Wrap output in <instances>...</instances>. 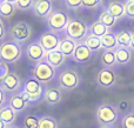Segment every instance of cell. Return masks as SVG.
<instances>
[{"label":"cell","mask_w":134,"mask_h":128,"mask_svg":"<svg viewBox=\"0 0 134 128\" xmlns=\"http://www.w3.org/2000/svg\"><path fill=\"white\" fill-rule=\"evenodd\" d=\"M122 128H134V112H130L126 115H124L121 121Z\"/></svg>","instance_id":"32"},{"label":"cell","mask_w":134,"mask_h":128,"mask_svg":"<svg viewBox=\"0 0 134 128\" xmlns=\"http://www.w3.org/2000/svg\"><path fill=\"white\" fill-rule=\"evenodd\" d=\"M63 38L60 37V33L58 32H52V31H46L39 37L38 41L41 45V47L47 52H52L59 49V45H60Z\"/></svg>","instance_id":"9"},{"label":"cell","mask_w":134,"mask_h":128,"mask_svg":"<svg viewBox=\"0 0 134 128\" xmlns=\"http://www.w3.org/2000/svg\"><path fill=\"white\" fill-rule=\"evenodd\" d=\"M93 56V52L88 48L85 45V42H79L76 45V48L74 51L73 55H72V59L73 61L78 63H86L88 61H91Z\"/></svg>","instance_id":"14"},{"label":"cell","mask_w":134,"mask_h":128,"mask_svg":"<svg viewBox=\"0 0 134 128\" xmlns=\"http://www.w3.org/2000/svg\"><path fill=\"white\" fill-rule=\"evenodd\" d=\"M85 45L91 49L92 52H98L100 49H102V46H101V38H98L95 35H92V34H88L87 38L85 39Z\"/></svg>","instance_id":"27"},{"label":"cell","mask_w":134,"mask_h":128,"mask_svg":"<svg viewBox=\"0 0 134 128\" xmlns=\"http://www.w3.org/2000/svg\"><path fill=\"white\" fill-rule=\"evenodd\" d=\"M63 99V91L60 87H47L45 88L44 100L48 105H57Z\"/></svg>","instance_id":"16"},{"label":"cell","mask_w":134,"mask_h":128,"mask_svg":"<svg viewBox=\"0 0 134 128\" xmlns=\"http://www.w3.org/2000/svg\"><path fill=\"white\" fill-rule=\"evenodd\" d=\"M7 102V93L4 91V88L0 85V108L4 107Z\"/></svg>","instance_id":"38"},{"label":"cell","mask_w":134,"mask_h":128,"mask_svg":"<svg viewBox=\"0 0 134 128\" xmlns=\"http://www.w3.org/2000/svg\"><path fill=\"white\" fill-rule=\"evenodd\" d=\"M66 7L71 11H75L82 7V0H64Z\"/></svg>","instance_id":"33"},{"label":"cell","mask_w":134,"mask_h":128,"mask_svg":"<svg viewBox=\"0 0 134 128\" xmlns=\"http://www.w3.org/2000/svg\"><path fill=\"white\" fill-rule=\"evenodd\" d=\"M25 128H39V117L35 115H27L24 121Z\"/></svg>","instance_id":"31"},{"label":"cell","mask_w":134,"mask_h":128,"mask_svg":"<svg viewBox=\"0 0 134 128\" xmlns=\"http://www.w3.org/2000/svg\"><path fill=\"white\" fill-rule=\"evenodd\" d=\"M76 45H78V42H75L74 40L69 39L66 35H64L63 40H61L60 45H59V51H60L66 58H72V55H73L74 51H75V48H76Z\"/></svg>","instance_id":"18"},{"label":"cell","mask_w":134,"mask_h":128,"mask_svg":"<svg viewBox=\"0 0 134 128\" xmlns=\"http://www.w3.org/2000/svg\"><path fill=\"white\" fill-rule=\"evenodd\" d=\"M7 127H8V126H7L4 121H1V120H0V128H7Z\"/></svg>","instance_id":"40"},{"label":"cell","mask_w":134,"mask_h":128,"mask_svg":"<svg viewBox=\"0 0 134 128\" xmlns=\"http://www.w3.org/2000/svg\"><path fill=\"white\" fill-rule=\"evenodd\" d=\"M6 1L12 2V4H16V1H18V0H6Z\"/></svg>","instance_id":"42"},{"label":"cell","mask_w":134,"mask_h":128,"mask_svg":"<svg viewBox=\"0 0 134 128\" xmlns=\"http://www.w3.org/2000/svg\"><path fill=\"white\" fill-rule=\"evenodd\" d=\"M133 33L131 31L124 30L120 31L119 33H116V41H118V46L121 47H130L131 40H132Z\"/></svg>","instance_id":"26"},{"label":"cell","mask_w":134,"mask_h":128,"mask_svg":"<svg viewBox=\"0 0 134 128\" xmlns=\"http://www.w3.org/2000/svg\"><path fill=\"white\" fill-rule=\"evenodd\" d=\"M107 11H108L116 20L124 18V16L126 15L125 4L121 1H118V0H113V1L109 2L108 7H107Z\"/></svg>","instance_id":"21"},{"label":"cell","mask_w":134,"mask_h":128,"mask_svg":"<svg viewBox=\"0 0 134 128\" xmlns=\"http://www.w3.org/2000/svg\"><path fill=\"white\" fill-rule=\"evenodd\" d=\"M108 32H109V28H107L100 20L94 21V22H92V25H90V34L95 35L98 38H102Z\"/></svg>","instance_id":"24"},{"label":"cell","mask_w":134,"mask_h":128,"mask_svg":"<svg viewBox=\"0 0 134 128\" xmlns=\"http://www.w3.org/2000/svg\"><path fill=\"white\" fill-rule=\"evenodd\" d=\"M35 5V0H18L15 4L16 9H20V11H30L33 9Z\"/></svg>","instance_id":"30"},{"label":"cell","mask_w":134,"mask_h":128,"mask_svg":"<svg viewBox=\"0 0 134 128\" xmlns=\"http://www.w3.org/2000/svg\"><path fill=\"white\" fill-rule=\"evenodd\" d=\"M99 128H113V126H100Z\"/></svg>","instance_id":"43"},{"label":"cell","mask_w":134,"mask_h":128,"mask_svg":"<svg viewBox=\"0 0 134 128\" xmlns=\"http://www.w3.org/2000/svg\"><path fill=\"white\" fill-rule=\"evenodd\" d=\"M125 11L126 16L134 19V0H125Z\"/></svg>","instance_id":"34"},{"label":"cell","mask_w":134,"mask_h":128,"mask_svg":"<svg viewBox=\"0 0 134 128\" xmlns=\"http://www.w3.org/2000/svg\"><path fill=\"white\" fill-rule=\"evenodd\" d=\"M16 12V6L15 4H12V2H8L6 0L0 4V18L4 19H8L11 16H13Z\"/></svg>","instance_id":"23"},{"label":"cell","mask_w":134,"mask_h":128,"mask_svg":"<svg viewBox=\"0 0 134 128\" xmlns=\"http://www.w3.org/2000/svg\"><path fill=\"white\" fill-rule=\"evenodd\" d=\"M55 68L52 67L46 60H41L32 68V77L37 79L41 85L49 84L55 78Z\"/></svg>","instance_id":"4"},{"label":"cell","mask_w":134,"mask_h":128,"mask_svg":"<svg viewBox=\"0 0 134 128\" xmlns=\"http://www.w3.org/2000/svg\"><path fill=\"white\" fill-rule=\"evenodd\" d=\"M46 21H47L48 31L63 33V32H65L67 25H68L69 21H71V18L68 16V14H67L66 12L57 9V11L52 12V14L47 18Z\"/></svg>","instance_id":"6"},{"label":"cell","mask_w":134,"mask_h":128,"mask_svg":"<svg viewBox=\"0 0 134 128\" xmlns=\"http://www.w3.org/2000/svg\"><path fill=\"white\" fill-rule=\"evenodd\" d=\"M58 121L55 118L49 117V115H44L39 117V128H58Z\"/></svg>","instance_id":"28"},{"label":"cell","mask_w":134,"mask_h":128,"mask_svg":"<svg viewBox=\"0 0 134 128\" xmlns=\"http://www.w3.org/2000/svg\"><path fill=\"white\" fill-rule=\"evenodd\" d=\"M7 103H8V106L14 110V112L16 113V114H19V113H23L24 110L26 109V107L28 106V102L23 98V96H21L20 92H18V93H15V94H12V95H9Z\"/></svg>","instance_id":"15"},{"label":"cell","mask_w":134,"mask_h":128,"mask_svg":"<svg viewBox=\"0 0 134 128\" xmlns=\"http://www.w3.org/2000/svg\"><path fill=\"white\" fill-rule=\"evenodd\" d=\"M23 46L14 40H6L0 45V61L6 63H14L21 58Z\"/></svg>","instance_id":"2"},{"label":"cell","mask_w":134,"mask_h":128,"mask_svg":"<svg viewBox=\"0 0 134 128\" xmlns=\"http://www.w3.org/2000/svg\"><path fill=\"white\" fill-rule=\"evenodd\" d=\"M26 58L31 63L37 65L46 58V51L41 47L39 41H32L26 46Z\"/></svg>","instance_id":"11"},{"label":"cell","mask_w":134,"mask_h":128,"mask_svg":"<svg viewBox=\"0 0 134 128\" xmlns=\"http://www.w3.org/2000/svg\"><path fill=\"white\" fill-rule=\"evenodd\" d=\"M100 62L104 67H113L116 63V58H115V52L114 51H104L100 58Z\"/></svg>","instance_id":"25"},{"label":"cell","mask_w":134,"mask_h":128,"mask_svg":"<svg viewBox=\"0 0 134 128\" xmlns=\"http://www.w3.org/2000/svg\"><path fill=\"white\" fill-rule=\"evenodd\" d=\"M7 128H20V127H18L16 125H11V126H8Z\"/></svg>","instance_id":"41"},{"label":"cell","mask_w":134,"mask_h":128,"mask_svg":"<svg viewBox=\"0 0 134 128\" xmlns=\"http://www.w3.org/2000/svg\"><path fill=\"white\" fill-rule=\"evenodd\" d=\"M90 34V26L85 24L82 20L71 19L69 24L65 30V35L75 42H83L87 35Z\"/></svg>","instance_id":"3"},{"label":"cell","mask_w":134,"mask_h":128,"mask_svg":"<svg viewBox=\"0 0 134 128\" xmlns=\"http://www.w3.org/2000/svg\"><path fill=\"white\" fill-rule=\"evenodd\" d=\"M0 85H1V87L4 88V91L6 92L7 94H11V95L18 93V92H20L21 89H23L20 78L14 72H9V74L0 82Z\"/></svg>","instance_id":"12"},{"label":"cell","mask_w":134,"mask_h":128,"mask_svg":"<svg viewBox=\"0 0 134 128\" xmlns=\"http://www.w3.org/2000/svg\"><path fill=\"white\" fill-rule=\"evenodd\" d=\"M102 4V0H82V8L93 9L99 7Z\"/></svg>","instance_id":"35"},{"label":"cell","mask_w":134,"mask_h":128,"mask_svg":"<svg viewBox=\"0 0 134 128\" xmlns=\"http://www.w3.org/2000/svg\"><path fill=\"white\" fill-rule=\"evenodd\" d=\"M16 115L18 114L9 107L8 103H6L4 107L0 108V120L4 121L7 126L14 125V122L16 121Z\"/></svg>","instance_id":"20"},{"label":"cell","mask_w":134,"mask_h":128,"mask_svg":"<svg viewBox=\"0 0 134 128\" xmlns=\"http://www.w3.org/2000/svg\"><path fill=\"white\" fill-rule=\"evenodd\" d=\"M95 117L100 126H113L119 119V109L109 102H102L98 106Z\"/></svg>","instance_id":"1"},{"label":"cell","mask_w":134,"mask_h":128,"mask_svg":"<svg viewBox=\"0 0 134 128\" xmlns=\"http://www.w3.org/2000/svg\"><path fill=\"white\" fill-rule=\"evenodd\" d=\"M2 1H4V0H0V4H1V2H2Z\"/></svg>","instance_id":"44"},{"label":"cell","mask_w":134,"mask_h":128,"mask_svg":"<svg viewBox=\"0 0 134 128\" xmlns=\"http://www.w3.org/2000/svg\"><path fill=\"white\" fill-rule=\"evenodd\" d=\"M6 37H7V30L4 25V21H2L1 18H0V42L6 41V40H5Z\"/></svg>","instance_id":"37"},{"label":"cell","mask_w":134,"mask_h":128,"mask_svg":"<svg viewBox=\"0 0 134 128\" xmlns=\"http://www.w3.org/2000/svg\"><path fill=\"white\" fill-rule=\"evenodd\" d=\"M9 74V68H8V63L0 61V82Z\"/></svg>","instance_id":"36"},{"label":"cell","mask_w":134,"mask_h":128,"mask_svg":"<svg viewBox=\"0 0 134 128\" xmlns=\"http://www.w3.org/2000/svg\"><path fill=\"white\" fill-rule=\"evenodd\" d=\"M95 81H97V85L100 88H112L116 82V74L112 68L104 67L98 72L97 77H95Z\"/></svg>","instance_id":"10"},{"label":"cell","mask_w":134,"mask_h":128,"mask_svg":"<svg viewBox=\"0 0 134 128\" xmlns=\"http://www.w3.org/2000/svg\"><path fill=\"white\" fill-rule=\"evenodd\" d=\"M58 81H59V87H60L61 91L69 92L78 88L81 82V78L75 69L67 68V69H64L59 74Z\"/></svg>","instance_id":"5"},{"label":"cell","mask_w":134,"mask_h":128,"mask_svg":"<svg viewBox=\"0 0 134 128\" xmlns=\"http://www.w3.org/2000/svg\"><path fill=\"white\" fill-rule=\"evenodd\" d=\"M99 20L101 21V22L104 24L107 28H109V30H111L112 27H114V26H115V24H116V19L114 18V16L112 15L108 11H107V9L100 14Z\"/></svg>","instance_id":"29"},{"label":"cell","mask_w":134,"mask_h":128,"mask_svg":"<svg viewBox=\"0 0 134 128\" xmlns=\"http://www.w3.org/2000/svg\"><path fill=\"white\" fill-rule=\"evenodd\" d=\"M101 46L104 51H114L118 47V41H116V34L109 31L106 35L101 38Z\"/></svg>","instance_id":"22"},{"label":"cell","mask_w":134,"mask_h":128,"mask_svg":"<svg viewBox=\"0 0 134 128\" xmlns=\"http://www.w3.org/2000/svg\"><path fill=\"white\" fill-rule=\"evenodd\" d=\"M32 12L37 18L47 20V18L53 12V0H35Z\"/></svg>","instance_id":"13"},{"label":"cell","mask_w":134,"mask_h":128,"mask_svg":"<svg viewBox=\"0 0 134 128\" xmlns=\"http://www.w3.org/2000/svg\"><path fill=\"white\" fill-rule=\"evenodd\" d=\"M23 91L26 92L30 95V103H35L39 100L44 99V94H45L44 85H41L33 77L26 79L25 84L23 86Z\"/></svg>","instance_id":"8"},{"label":"cell","mask_w":134,"mask_h":128,"mask_svg":"<svg viewBox=\"0 0 134 128\" xmlns=\"http://www.w3.org/2000/svg\"><path fill=\"white\" fill-rule=\"evenodd\" d=\"M8 33L12 40L23 45L27 42L32 37V26L26 21H18L11 26Z\"/></svg>","instance_id":"7"},{"label":"cell","mask_w":134,"mask_h":128,"mask_svg":"<svg viewBox=\"0 0 134 128\" xmlns=\"http://www.w3.org/2000/svg\"><path fill=\"white\" fill-rule=\"evenodd\" d=\"M130 48H131V49H133V51H134V33H133V35H132V40H131Z\"/></svg>","instance_id":"39"},{"label":"cell","mask_w":134,"mask_h":128,"mask_svg":"<svg viewBox=\"0 0 134 128\" xmlns=\"http://www.w3.org/2000/svg\"><path fill=\"white\" fill-rule=\"evenodd\" d=\"M45 60L54 68H59L64 65V62L66 61V56L61 53L59 49H55V51L52 52H47L46 53V58Z\"/></svg>","instance_id":"17"},{"label":"cell","mask_w":134,"mask_h":128,"mask_svg":"<svg viewBox=\"0 0 134 128\" xmlns=\"http://www.w3.org/2000/svg\"><path fill=\"white\" fill-rule=\"evenodd\" d=\"M114 52H115L116 63H119V65H127L132 59V52H131L130 47L118 46L114 49Z\"/></svg>","instance_id":"19"}]
</instances>
